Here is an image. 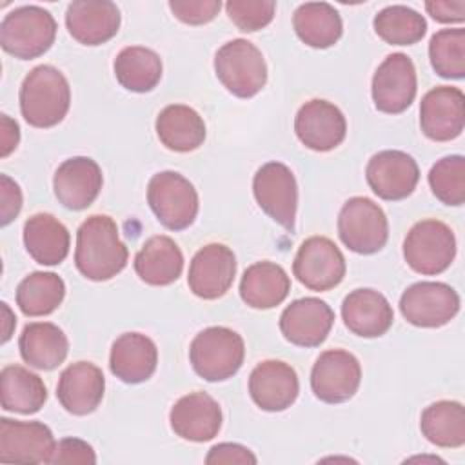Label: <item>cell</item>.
<instances>
[{
    "instance_id": "cell-4",
    "label": "cell",
    "mask_w": 465,
    "mask_h": 465,
    "mask_svg": "<svg viewBox=\"0 0 465 465\" xmlns=\"http://www.w3.org/2000/svg\"><path fill=\"white\" fill-rule=\"evenodd\" d=\"M56 38L53 15L40 5H22L9 11L0 24V45L20 60L42 56Z\"/></svg>"
},
{
    "instance_id": "cell-41",
    "label": "cell",
    "mask_w": 465,
    "mask_h": 465,
    "mask_svg": "<svg viewBox=\"0 0 465 465\" xmlns=\"http://www.w3.org/2000/svg\"><path fill=\"white\" fill-rule=\"evenodd\" d=\"M222 7L220 0H171L169 9L173 15L189 25H202L218 15Z\"/></svg>"
},
{
    "instance_id": "cell-12",
    "label": "cell",
    "mask_w": 465,
    "mask_h": 465,
    "mask_svg": "<svg viewBox=\"0 0 465 465\" xmlns=\"http://www.w3.org/2000/svg\"><path fill=\"white\" fill-rule=\"evenodd\" d=\"M361 381L358 358L343 349L323 351L311 371V389L325 403H341L351 400Z\"/></svg>"
},
{
    "instance_id": "cell-45",
    "label": "cell",
    "mask_w": 465,
    "mask_h": 465,
    "mask_svg": "<svg viewBox=\"0 0 465 465\" xmlns=\"http://www.w3.org/2000/svg\"><path fill=\"white\" fill-rule=\"evenodd\" d=\"M427 13L441 24H460L465 20V2L463 0H429L425 2Z\"/></svg>"
},
{
    "instance_id": "cell-27",
    "label": "cell",
    "mask_w": 465,
    "mask_h": 465,
    "mask_svg": "<svg viewBox=\"0 0 465 465\" xmlns=\"http://www.w3.org/2000/svg\"><path fill=\"white\" fill-rule=\"evenodd\" d=\"M183 269V254L178 243L165 236H151L134 256V271L142 282L154 287L174 283Z\"/></svg>"
},
{
    "instance_id": "cell-1",
    "label": "cell",
    "mask_w": 465,
    "mask_h": 465,
    "mask_svg": "<svg viewBox=\"0 0 465 465\" xmlns=\"http://www.w3.org/2000/svg\"><path fill=\"white\" fill-rule=\"evenodd\" d=\"M127 247L118 236L116 222L107 214L89 216L76 231L74 265L93 282L114 278L127 265Z\"/></svg>"
},
{
    "instance_id": "cell-14",
    "label": "cell",
    "mask_w": 465,
    "mask_h": 465,
    "mask_svg": "<svg viewBox=\"0 0 465 465\" xmlns=\"http://www.w3.org/2000/svg\"><path fill=\"white\" fill-rule=\"evenodd\" d=\"M365 178L378 198L396 202L412 194L420 180V169L411 154L387 149L369 160Z\"/></svg>"
},
{
    "instance_id": "cell-44",
    "label": "cell",
    "mask_w": 465,
    "mask_h": 465,
    "mask_svg": "<svg viewBox=\"0 0 465 465\" xmlns=\"http://www.w3.org/2000/svg\"><path fill=\"white\" fill-rule=\"evenodd\" d=\"M258 460L256 456L240 443H218L209 449L205 463H242V465H254Z\"/></svg>"
},
{
    "instance_id": "cell-15",
    "label": "cell",
    "mask_w": 465,
    "mask_h": 465,
    "mask_svg": "<svg viewBox=\"0 0 465 465\" xmlns=\"http://www.w3.org/2000/svg\"><path fill=\"white\" fill-rule=\"evenodd\" d=\"M56 441L42 421L0 420V461L4 463H51Z\"/></svg>"
},
{
    "instance_id": "cell-32",
    "label": "cell",
    "mask_w": 465,
    "mask_h": 465,
    "mask_svg": "<svg viewBox=\"0 0 465 465\" xmlns=\"http://www.w3.org/2000/svg\"><path fill=\"white\" fill-rule=\"evenodd\" d=\"M47 400L44 380L22 365H5L0 372L2 409L18 414L38 412Z\"/></svg>"
},
{
    "instance_id": "cell-26",
    "label": "cell",
    "mask_w": 465,
    "mask_h": 465,
    "mask_svg": "<svg viewBox=\"0 0 465 465\" xmlns=\"http://www.w3.org/2000/svg\"><path fill=\"white\" fill-rule=\"evenodd\" d=\"M158 363L154 341L142 332H124L111 347V372L124 383H142L153 376Z\"/></svg>"
},
{
    "instance_id": "cell-25",
    "label": "cell",
    "mask_w": 465,
    "mask_h": 465,
    "mask_svg": "<svg viewBox=\"0 0 465 465\" xmlns=\"http://www.w3.org/2000/svg\"><path fill=\"white\" fill-rule=\"evenodd\" d=\"M345 327L361 338L383 336L394 320L389 300L374 289H356L341 302Z\"/></svg>"
},
{
    "instance_id": "cell-11",
    "label": "cell",
    "mask_w": 465,
    "mask_h": 465,
    "mask_svg": "<svg viewBox=\"0 0 465 465\" xmlns=\"http://www.w3.org/2000/svg\"><path fill=\"white\" fill-rule=\"evenodd\" d=\"M460 311L458 292L443 282H418L400 298L401 316L416 327L447 325Z\"/></svg>"
},
{
    "instance_id": "cell-37",
    "label": "cell",
    "mask_w": 465,
    "mask_h": 465,
    "mask_svg": "<svg viewBox=\"0 0 465 465\" xmlns=\"http://www.w3.org/2000/svg\"><path fill=\"white\" fill-rule=\"evenodd\" d=\"M376 35L391 45L418 44L427 33L423 15L407 5H389L374 16Z\"/></svg>"
},
{
    "instance_id": "cell-35",
    "label": "cell",
    "mask_w": 465,
    "mask_h": 465,
    "mask_svg": "<svg viewBox=\"0 0 465 465\" xmlns=\"http://www.w3.org/2000/svg\"><path fill=\"white\" fill-rule=\"evenodd\" d=\"M420 429L432 445L458 449L465 443V409L452 400L434 401L421 412Z\"/></svg>"
},
{
    "instance_id": "cell-28",
    "label": "cell",
    "mask_w": 465,
    "mask_h": 465,
    "mask_svg": "<svg viewBox=\"0 0 465 465\" xmlns=\"http://www.w3.org/2000/svg\"><path fill=\"white\" fill-rule=\"evenodd\" d=\"M18 349L29 367L53 371L67 358L69 341L58 325L51 322H33L24 327Z\"/></svg>"
},
{
    "instance_id": "cell-19",
    "label": "cell",
    "mask_w": 465,
    "mask_h": 465,
    "mask_svg": "<svg viewBox=\"0 0 465 465\" xmlns=\"http://www.w3.org/2000/svg\"><path fill=\"white\" fill-rule=\"evenodd\" d=\"M334 312L320 298H300L291 302L280 316V331L287 341L298 347H318L332 329Z\"/></svg>"
},
{
    "instance_id": "cell-46",
    "label": "cell",
    "mask_w": 465,
    "mask_h": 465,
    "mask_svg": "<svg viewBox=\"0 0 465 465\" xmlns=\"http://www.w3.org/2000/svg\"><path fill=\"white\" fill-rule=\"evenodd\" d=\"M0 131H2V156H9L20 140V129L15 120H11L7 114H0Z\"/></svg>"
},
{
    "instance_id": "cell-2",
    "label": "cell",
    "mask_w": 465,
    "mask_h": 465,
    "mask_svg": "<svg viewBox=\"0 0 465 465\" xmlns=\"http://www.w3.org/2000/svg\"><path fill=\"white\" fill-rule=\"evenodd\" d=\"M71 105L67 78L53 65L33 67L20 87V111L24 120L38 129H47L64 120Z\"/></svg>"
},
{
    "instance_id": "cell-21",
    "label": "cell",
    "mask_w": 465,
    "mask_h": 465,
    "mask_svg": "<svg viewBox=\"0 0 465 465\" xmlns=\"http://www.w3.org/2000/svg\"><path fill=\"white\" fill-rule=\"evenodd\" d=\"M104 183L100 165L87 156L64 160L54 171L53 189L58 202L71 211L87 209L100 194Z\"/></svg>"
},
{
    "instance_id": "cell-8",
    "label": "cell",
    "mask_w": 465,
    "mask_h": 465,
    "mask_svg": "<svg viewBox=\"0 0 465 465\" xmlns=\"http://www.w3.org/2000/svg\"><path fill=\"white\" fill-rule=\"evenodd\" d=\"M338 236L352 252L374 254L389 240L387 216L371 198L352 196L338 214Z\"/></svg>"
},
{
    "instance_id": "cell-6",
    "label": "cell",
    "mask_w": 465,
    "mask_h": 465,
    "mask_svg": "<svg viewBox=\"0 0 465 465\" xmlns=\"http://www.w3.org/2000/svg\"><path fill=\"white\" fill-rule=\"evenodd\" d=\"M147 202L158 222L171 231L187 229L200 207L194 185L176 171H162L149 180Z\"/></svg>"
},
{
    "instance_id": "cell-20",
    "label": "cell",
    "mask_w": 465,
    "mask_h": 465,
    "mask_svg": "<svg viewBox=\"0 0 465 465\" xmlns=\"http://www.w3.org/2000/svg\"><path fill=\"white\" fill-rule=\"evenodd\" d=\"M298 392V374L282 360L260 361L249 376V394L262 411H285L296 401Z\"/></svg>"
},
{
    "instance_id": "cell-7",
    "label": "cell",
    "mask_w": 465,
    "mask_h": 465,
    "mask_svg": "<svg viewBox=\"0 0 465 465\" xmlns=\"http://www.w3.org/2000/svg\"><path fill=\"white\" fill-rule=\"evenodd\" d=\"M456 256V238L452 229L434 218L421 220L411 227L403 242L407 265L425 276L447 271Z\"/></svg>"
},
{
    "instance_id": "cell-17",
    "label": "cell",
    "mask_w": 465,
    "mask_h": 465,
    "mask_svg": "<svg viewBox=\"0 0 465 465\" xmlns=\"http://www.w3.org/2000/svg\"><path fill=\"white\" fill-rule=\"evenodd\" d=\"M465 125V96L460 87L440 85L430 89L420 104V127L434 142L458 138Z\"/></svg>"
},
{
    "instance_id": "cell-29",
    "label": "cell",
    "mask_w": 465,
    "mask_h": 465,
    "mask_svg": "<svg viewBox=\"0 0 465 465\" xmlns=\"http://www.w3.org/2000/svg\"><path fill=\"white\" fill-rule=\"evenodd\" d=\"M69 231L49 213H36L24 223V245L42 265H58L69 254Z\"/></svg>"
},
{
    "instance_id": "cell-43",
    "label": "cell",
    "mask_w": 465,
    "mask_h": 465,
    "mask_svg": "<svg viewBox=\"0 0 465 465\" xmlns=\"http://www.w3.org/2000/svg\"><path fill=\"white\" fill-rule=\"evenodd\" d=\"M22 209V191L7 174H0V223H11Z\"/></svg>"
},
{
    "instance_id": "cell-16",
    "label": "cell",
    "mask_w": 465,
    "mask_h": 465,
    "mask_svg": "<svg viewBox=\"0 0 465 465\" xmlns=\"http://www.w3.org/2000/svg\"><path fill=\"white\" fill-rule=\"evenodd\" d=\"M236 276L234 252L223 243L203 245L191 260L187 285L202 300L222 298Z\"/></svg>"
},
{
    "instance_id": "cell-3",
    "label": "cell",
    "mask_w": 465,
    "mask_h": 465,
    "mask_svg": "<svg viewBox=\"0 0 465 465\" xmlns=\"http://www.w3.org/2000/svg\"><path fill=\"white\" fill-rule=\"evenodd\" d=\"M245 358L243 338L222 325L200 331L189 347V360L194 372L205 381H223L232 378Z\"/></svg>"
},
{
    "instance_id": "cell-31",
    "label": "cell",
    "mask_w": 465,
    "mask_h": 465,
    "mask_svg": "<svg viewBox=\"0 0 465 465\" xmlns=\"http://www.w3.org/2000/svg\"><path fill=\"white\" fill-rule=\"evenodd\" d=\"M156 134L160 142L174 153H191L205 140L203 118L189 105L173 104L156 116Z\"/></svg>"
},
{
    "instance_id": "cell-5",
    "label": "cell",
    "mask_w": 465,
    "mask_h": 465,
    "mask_svg": "<svg viewBox=\"0 0 465 465\" xmlns=\"http://www.w3.org/2000/svg\"><path fill=\"white\" fill-rule=\"evenodd\" d=\"M214 73L223 87L238 98H252L267 82L265 58L245 38H234L216 51Z\"/></svg>"
},
{
    "instance_id": "cell-9",
    "label": "cell",
    "mask_w": 465,
    "mask_h": 465,
    "mask_svg": "<svg viewBox=\"0 0 465 465\" xmlns=\"http://www.w3.org/2000/svg\"><path fill=\"white\" fill-rule=\"evenodd\" d=\"M252 193L260 209L283 229L292 231L298 209V185L292 171L282 162L263 163L252 178Z\"/></svg>"
},
{
    "instance_id": "cell-33",
    "label": "cell",
    "mask_w": 465,
    "mask_h": 465,
    "mask_svg": "<svg viewBox=\"0 0 465 465\" xmlns=\"http://www.w3.org/2000/svg\"><path fill=\"white\" fill-rule=\"evenodd\" d=\"M292 25L298 38L314 49H327L334 45L343 33L340 13L327 2L302 4L294 11Z\"/></svg>"
},
{
    "instance_id": "cell-30",
    "label": "cell",
    "mask_w": 465,
    "mask_h": 465,
    "mask_svg": "<svg viewBox=\"0 0 465 465\" xmlns=\"http://www.w3.org/2000/svg\"><path fill=\"white\" fill-rule=\"evenodd\" d=\"M291 291L285 269L274 262H256L249 265L240 280V296L252 309H272L280 305Z\"/></svg>"
},
{
    "instance_id": "cell-42",
    "label": "cell",
    "mask_w": 465,
    "mask_h": 465,
    "mask_svg": "<svg viewBox=\"0 0 465 465\" xmlns=\"http://www.w3.org/2000/svg\"><path fill=\"white\" fill-rule=\"evenodd\" d=\"M51 463H84L93 465L96 463V454L93 447L78 438H64L56 443Z\"/></svg>"
},
{
    "instance_id": "cell-39",
    "label": "cell",
    "mask_w": 465,
    "mask_h": 465,
    "mask_svg": "<svg viewBox=\"0 0 465 465\" xmlns=\"http://www.w3.org/2000/svg\"><path fill=\"white\" fill-rule=\"evenodd\" d=\"M432 194L445 205H461L465 202V158L450 154L438 160L429 171Z\"/></svg>"
},
{
    "instance_id": "cell-24",
    "label": "cell",
    "mask_w": 465,
    "mask_h": 465,
    "mask_svg": "<svg viewBox=\"0 0 465 465\" xmlns=\"http://www.w3.org/2000/svg\"><path fill=\"white\" fill-rule=\"evenodd\" d=\"M104 391L105 378L100 367L91 361H76L62 371L56 385V398L67 412L85 416L96 411L104 398Z\"/></svg>"
},
{
    "instance_id": "cell-36",
    "label": "cell",
    "mask_w": 465,
    "mask_h": 465,
    "mask_svg": "<svg viewBox=\"0 0 465 465\" xmlns=\"http://www.w3.org/2000/svg\"><path fill=\"white\" fill-rule=\"evenodd\" d=\"M65 296V283L54 272H31L16 287V305L25 316H45L58 309Z\"/></svg>"
},
{
    "instance_id": "cell-38",
    "label": "cell",
    "mask_w": 465,
    "mask_h": 465,
    "mask_svg": "<svg viewBox=\"0 0 465 465\" xmlns=\"http://www.w3.org/2000/svg\"><path fill=\"white\" fill-rule=\"evenodd\" d=\"M432 69L443 78L460 80L465 76V29H441L429 42Z\"/></svg>"
},
{
    "instance_id": "cell-10",
    "label": "cell",
    "mask_w": 465,
    "mask_h": 465,
    "mask_svg": "<svg viewBox=\"0 0 465 465\" xmlns=\"http://www.w3.org/2000/svg\"><path fill=\"white\" fill-rule=\"evenodd\" d=\"M347 265L338 245L325 236L307 238L292 262L296 280L311 291H331L341 283Z\"/></svg>"
},
{
    "instance_id": "cell-13",
    "label": "cell",
    "mask_w": 465,
    "mask_h": 465,
    "mask_svg": "<svg viewBox=\"0 0 465 465\" xmlns=\"http://www.w3.org/2000/svg\"><path fill=\"white\" fill-rule=\"evenodd\" d=\"M416 89L414 64L403 53L389 54L374 71L371 93L376 109L381 113H403L414 102Z\"/></svg>"
},
{
    "instance_id": "cell-23",
    "label": "cell",
    "mask_w": 465,
    "mask_h": 465,
    "mask_svg": "<svg viewBox=\"0 0 465 465\" xmlns=\"http://www.w3.org/2000/svg\"><path fill=\"white\" fill-rule=\"evenodd\" d=\"M69 35L84 45H100L120 29V9L109 0H74L67 5Z\"/></svg>"
},
{
    "instance_id": "cell-34",
    "label": "cell",
    "mask_w": 465,
    "mask_h": 465,
    "mask_svg": "<svg viewBox=\"0 0 465 465\" xmlns=\"http://www.w3.org/2000/svg\"><path fill=\"white\" fill-rule=\"evenodd\" d=\"M118 84L133 93L153 91L162 78V60L158 53L142 45L124 47L113 64Z\"/></svg>"
},
{
    "instance_id": "cell-40",
    "label": "cell",
    "mask_w": 465,
    "mask_h": 465,
    "mask_svg": "<svg viewBox=\"0 0 465 465\" xmlns=\"http://www.w3.org/2000/svg\"><path fill=\"white\" fill-rule=\"evenodd\" d=\"M225 11L232 24L245 33H252L269 25L274 18L276 2L272 0H229Z\"/></svg>"
},
{
    "instance_id": "cell-18",
    "label": "cell",
    "mask_w": 465,
    "mask_h": 465,
    "mask_svg": "<svg viewBox=\"0 0 465 465\" xmlns=\"http://www.w3.org/2000/svg\"><path fill=\"white\" fill-rule=\"evenodd\" d=\"M294 131L307 149L327 153L345 140L347 122L334 104L314 98L298 109Z\"/></svg>"
},
{
    "instance_id": "cell-47",
    "label": "cell",
    "mask_w": 465,
    "mask_h": 465,
    "mask_svg": "<svg viewBox=\"0 0 465 465\" xmlns=\"http://www.w3.org/2000/svg\"><path fill=\"white\" fill-rule=\"evenodd\" d=\"M2 305V314H4V329H2V343H5L9 338H11V332H13V327L16 325V318L11 314L9 307L5 302L0 303Z\"/></svg>"
},
{
    "instance_id": "cell-22",
    "label": "cell",
    "mask_w": 465,
    "mask_h": 465,
    "mask_svg": "<svg viewBox=\"0 0 465 465\" xmlns=\"http://www.w3.org/2000/svg\"><path fill=\"white\" fill-rule=\"evenodd\" d=\"M169 423L182 440L196 443L209 441L222 429V409L207 392H189L173 405Z\"/></svg>"
}]
</instances>
